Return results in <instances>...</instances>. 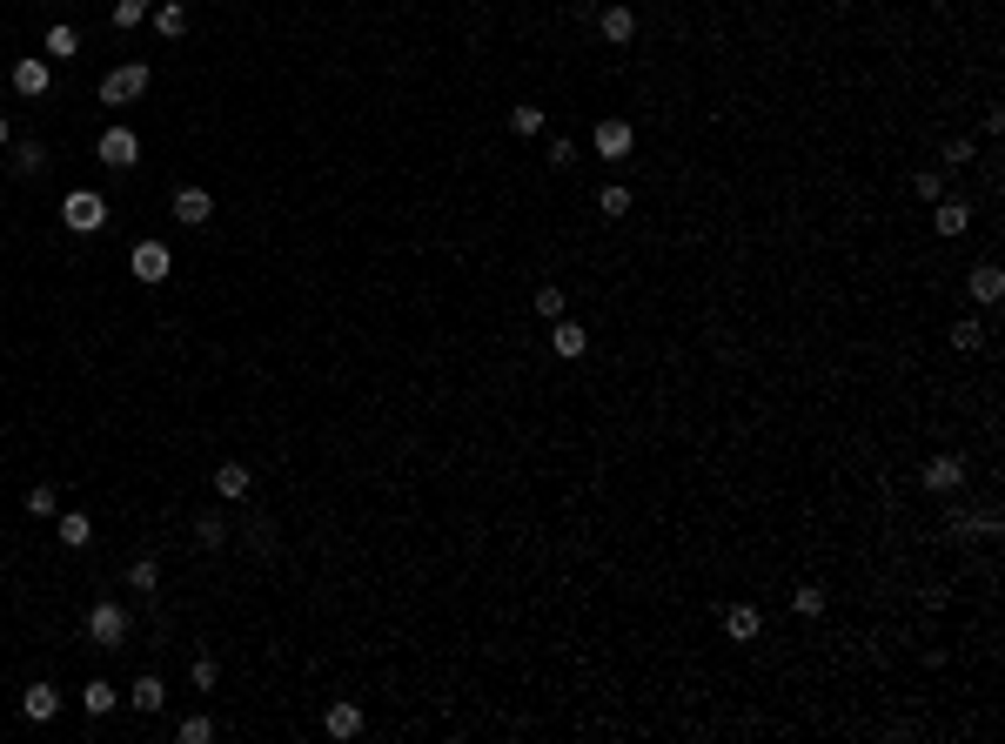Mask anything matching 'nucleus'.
I'll return each instance as SVG.
<instances>
[{
	"mask_svg": "<svg viewBox=\"0 0 1005 744\" xmlns=\"http://www.w3.org/2000/svg\"><path fill=\"white\" fill-rule=\"evenodd\" d=\"M128 590H161V564H155V557H134V564H128Z\"/></svg>",
	"mask_w": 1005,
	"mask_h": 744,
	"instance_id": "obj_30",
	"label": "nucleus"
},
{
	"mask_svg": "<svg viewBox=\"0 0 1005 744\" xmlns=\"http://www.w3.org/2000/svg\"><path fill=\"white\" fill-rule=\"evenodd\" d=\"M536 316H543V322L563 316V289H557V282H536Z\"/></svg>",
	"mask_w": 1005,
	"mask_h": 744,
	"instance_id": "obj_32",
	"label": "nucleus"
},
{
	"mask_svg": "<svg viewBox=\"0 0 1005 744\" xmlns=\"http://www.w3.org/2000/svg\"><path fill=\"white\" fill-rule=\"evenodd\" d=\"M724 637H731V644H758L764 637V610L758 604H731L724 610Z\"/></svg>",
	"mask_w": 1005,
	"mask_h": 744,
	"instance_id": "obj_11",
	"label": "nucleus"
},
{
	"mask_svg": "<svg viewBox=\"0 0 1005 744\" xmlns=\"http://www.w3.org/2000/svg\"><path fill=\"white\" fill-rule=\"evenodd\" d=\"M597 34H603L610 47H630V41H637V7H624V0H617V7H603V14H597Z\"/></svg>",
	"mask_w": 1005,
	"mask_h": 744,
	"instance_id": "obj_10",
	"label": "nucleus"
},
{
	"mask_svg": "<svg viewBox=\"0 0 1005 744\" xmlns=\"http://www.w3.org/2000/svg\"><path fill=\"white\" fill-rule=\"evenodd\" d=\"M94 161H108V168H134V161H141V135H134V128H121V121H114V128H101Z\"/></svg>",
	"mask_w": 1005,
	"mask_h": 744,
	"instance_id": "obj_5",
	"label": "nucleus"
},
{
	"mask_svg": "<svg viewBox=\"0 0 1005 744\" xmlns=\"http://www.w3.org/2000/svg\"><path fill=\"white\" fill-rule=\"evenodd\" d=\"M248 490H255L248 463H215V496H222V503H242Z\"/></svg>",
	"mask_w": 1005,
	"mask_h": 744,
	"instance_id": "obj_16",
	"label": "nucleus"
},
{
	"mask_svg": "<svg viewBox=\"0 0 1005 744\" xmlns=\"http://www.w3.org/2000/svg\"><path fill=\"white\" fill-rule=\"evenodd\" d=\"M61 222H67V235H94V228H108V202L94 188H74L61 202Z\"/></svg>",
	"mask_w": 1005,
	"mask_h": 744,
	"instance_id": "obj_3",
	"label": "nucleus"
},
{
	"mask_svg": "<svg viewBox=\"0 0 1005 744\" xmlns=\"http://www.w3.org/2000/svg\"><path fill=\"white\" fill-rule=\"evenodd\" d=\"M791 610H798V617H818V610H825V590H818V584H798V590H791Z\"/></svg>",
	"mask_w": 1005,
	"mask_h": 744,
	"instance_id": "obj_34",
	"label": "nucleus"
},
{
	"mask_svg": "<svg viewBox=\"0 0 1005 744\" xmlns=\"http://www.w3.org/2000/svg\"><path fill=\"white\" fill-rule=\"evenodd\" d=\"M912 195H918V202H945V175H938V168H918Z\"/></svg>",
	"mask_w": 1005,
	"mask_h": 744,
	"instance_id": "obj_31",
	"label": "nucleus"
},
{
	"mask_svg": "<svg viewBox=\"0 0 1005 744\" xmlns=\"http://www.w3.org/2000/svg\"><path fill=\"white\" fill-rule=\"evenodd\" d=\"M128 269H134V282H148V289H155V282L175 275V255H168L161 242H134L128 248Z\"/></svg>",
	"mask_w": 1005,
	"mask_h": 744,
	"instance_id": "obj_6",
	"label": "nucleus"
},
{
	"mask_svg": "<svg viewBox=\"0 0 1005 744\" xmlns=\"http://www.w3.org/2000/svg\"><path fill=\"white\" fill-rule=\"evenodd\" d=\"M128 704H134V711H148V718H155L161 704H168V684H161V677H134V691H128Z\"/></svg>",
	"mask_w": 1005,
	"mask_h": 744,
	"instance_id": "obj_22",
	"label": "nucleus"
},
{
	"mask_svg": "<svg viewBox=\"0 0 1005 744\" xmlns=\"http://www.w3.org/2000/svg\"><path fill=\"white\" fill-rule=\"evenodd\" d=\"M918 483H925L932 496H959V483H965V456H952V450L925 456V470H918Z\"/></svg>",
	"mask_w": 1005,
	"mask_h": 744,
	"instance_id": "obj_4",
	"label": "nucleus"
},
{
	"mask_svg": "<svg viewBox=\"0 0 1005 744\" xmlns=\"http://www.w3.org/2000/svg\"><path fill=\"white\" fill-rule=\"evenodd\" d=\"M141 7H155V0H141Z\"/></svg>",
	"mask_w": 1005,
	"mask_h": 744,
	"instance_id": "obj_41",
	"label": "nucleus"
},
{
	"mask_svg": "<svg viewBox=\"0 0 1005 744\" xmlns=\"http://www.w3.org/2000/svg\"><path fill=\"white\" fill-rule=\"evenodd\" d=\"M54 7H67V0H54Z\"/></svg>",
	"mask_w": 1005,
	"mask_h": 744,
	"instance_id": "obj_42",
	"label": "nucleus"
},
{
	"mask_svg": "<svg viewBox=\"0 0 1005 744\" xmlns=\"http://www.w3.org/2000/svg\"><path fill=\"white\" fill-rule=\"evenodd\" d=\"M54 711H61V691H54L47 677H34V684L21 691V718H27V724H47Z\"/></svg>",
	"mask_w": 1005,
	"mask_h": 744,
	"instance_id": "obj_12",
	"label": "nucleus"
},
{
	"mask_svg": "<svg viewBox=\"0 0 1005 744\" xmlns=\"http://www.w3.org/2000/svg\"><path fill=\"white\" fill-rule=\"evenodd\" d=\"M965 289H972V302H985V309H992V302L1005 295V269H999V262H979V269L965 275Z\"/></svg>",
	"mask_w": 1005,
	"mask_h": 744,
	"instance_id": "obj_15",
	"label": "nucleus"
},
{
	"mask_svg": "<svg viewBox=\"0 0 1005 744\" xmlns=\"http://www.w3.org/2000/svg\"><path fill=\"white\" fill-rule=\"evenodd\" d=\"M630 202H637V195H630L624 181H610V188L597 195V215H603V222H624V215H630Z\"/></svg>",
	"mask_w": 1005,
	"mask_h": 744,
	"instance_id": "obj_23",
	"label": "nucleus"
},
{
	"mask_svg": "<svg viewBox=\"0 0 1005 744\" xmlns=\"http://www.w3.org/2000/svg\"><path fill=\"white\" fill-rule=\"evenodd\" d=\"M550 168H577V141H570V135L550 141Z\"/></svg>",
	"mask_w": 1005,
	"mask_h": 744,
	"instance_id": "obj_38",
	"label": "nucleus"
},
{
	"mask_svg": "<svg viewBox=\"0 0 1005 744\" xmlns=\"http://www.w3.org/2000/svg\"><path fill=\"white\" fill-rule=\"evenodd\" d=\"M945 336H952V349H965V356H972V349H979V342H985V322L959 316V322H952V329H945Z\"/></svg>",
	"mask_w": 1005,
	"mask_h": 744,
	"instance_id": "obj_29",
	"label": "nucleus"
},
{
	"mask_svg": "<svg viewBox=\"0 0 1005 744\" xmlns=\"http://www.w3.org/2000/svg\"><path fill=\"white\" fill-rule=\"evenodd\" d=\"M128 631H134V617L114 597H101V604L88 610V644H101V651H121L128 644Z\"/></svg>",
	"mask_w": 1005,
	"mask_h": 744,
	"instance_id": "obj_2",
	"label": "nucleus"
},
{
	"mask_svg": "<svg viewBox=\"0 0 1005 744\" xmlns=\"http://www.w3.org/2000/svg\"><path fill=\"white\" fill-rule=\"evenodd\" d=\"M168 208H175L181 228H208V222H215V195H208V188H195V181H188V188H175V202H168Z\"/></svg>",
	"mask_w": 1005,
	"mask_h": 744,
	"instance_id": "obj_8",
	"label": "nucleus"
},
{
	"mask_svg": "<svg viewBox=\"0 0 1005 744\" xmlns=\"http://www.w3.org/2000/svg\"><path fill=\"white\" fill-rule=\"evenodd\" d=\"M27 510H34V517H54V510H61L54 483H34V490H27Z\"/></svg>",
	"mask_w": 1005,
	"mask_h": 744,
	"instance_id": "obj_35",
	"label": "nucleus"
},
{
	"mask_svg": "<svg viewBox=\"0 0 1005 744\" xmlns=\"http://www.w3.org/2000/svg\"><path fill=\"white\" fill-rule=\"evenodd\" d=\"M175 738L181 744H215V718H208V711H188V718L175 724Z\"/></svg>",
	"mask_w": 1005,
	"mask_h": 744,
	"instance_id": "obj_26",
	"label": "nucleus"
},
{
	"mask_svg": "<svg viewBox=\"0 0 1005 744\" xmlns=\"http://www.w3.org/2000/svg\"><path fill=\"white\" fill-rule=\"evenodd\" d=\"M148 21V7L141 0H114V27H141Z\"/></svg>",
	"mask_w": 1005,
	"mask_h": 744,
	"instance_id": "obj_37",
	"label": "nucleus"
},
{
	"mask_svg": "<svg viewBox=\"0 0 1005 744\" xmlns=\"http://www.w3.org/2000/svg\"><path fill=\"white\" fill-rule=\"evenodd\" d=\"M322 731H329L335 744H349V738H362V704H349V698H335L329 711H322Z\"/></svg>",
	"mask_w": 1005,
	"mask_h": 744,
	"instance_id": "obj_13",
	"label": "nucleus"
},
{
	"mask_svg": "<svg viewBox=\"0 0 1005 744\" xmlns=\"http://www.w3.org/2000/svg\"><path fill=\"white\" fill-rule=\"evenodd\" d=\"M932 228L952 242V235H965V228H972V208H965V202H938V208H932Z\"/></svg>",
	"mask_w": 1005,
	"mask_h": 744,
	"instance_id": "obj_21",
	"label": "nucleus"
},
{
	"mask_svg": "<svg viewBox=\"0 0 1005 744\" xmlns=\"http://www.w3.org/2000/svg\"><path fill=\"white\" fill-rule=\"evenodd\" d=\"M0 148H14V121L7 114H0Z\"/></svg>",
	"mask_w": 1005,
	"mask_h": 744,
	"instance_id": "obj_40",
	"label": "nucleus"
},
{
	"mask_svg": "<svg viewBox=\"0 0 1005 744\" xmlns=\"http://www.w3.org/2000/svg\"><path fill=\"white\" fill-rule=\"evenodd\" d=\"M215 677H222V664H215L208 651H201L195 664H188V684H195V691H215Z\"/></svg>",
	"mask_w": 1005,
	"mask_h": 744,
	"instance_id": "obj_33",
	"label": "nucleus"
},
{
	"mask_svg": "<svg viewBox=\"0 0 1005 744\" xmlns=\"http://www.w3.org/2000/svg\"><path fill=\"white\" fill-rule=\"evenodd\" d=\"M47 88H54V68H47L41 54L14 61V94H27V101H34V94H47Z\"/></svg>",
	"mask_w": 1005,
	"mask_h": 744,
	"instance_id": "obj_14",
	"label": "nucleus"
},
{
	"mask_svg": "<svg viewBox=\"0 0 1005 744\" xmlns=\"http://www.w3.org/2000/svg\"><path fill=\"white\" fill-rule=\"evenodd\" d=\"M248 550H255V557H268V550H275V523H268V517L248 523Z\"/></svg>",
	"mask_w": 1005,
	"mask_h": 744,
	"instance_id": "obj_36",
	"label": "nucleus"
},
{
	"mask_svg": "<svg viewBox=\"0 0 1005 744\" xmlns=\"http://www.w3.org/2000/svg\"><path fill=\"white\" fill-rule=\"evenodd\" d=\"M47 54H54V61H74V54H81V34H74L67 21H54L47 27Z\"/></svg>",
	"mask_w": 1005,
	"mask_h": 744,
	"instance_id": "obj_27",
	"label": "nucleus"
},
{
	"mask_svg": "<svg viewBox=\"0 0 1005 744\" xmlns=\"http://www.w3.org/2000/svg\"><path fill=\"white\" fill-rule=\"evenodd\" d=\"M114 704H121V691H114L108 677H94V684H81V711H88V718H108Z\"/></svg>",
	"mask_w": 1005,
	"mask_h": 744,
	"instance_id": "obj_20",
	"label": "nucleus"
},
{
	"mask_svg": "<svg viewBox=\"0 0 1005 744\" xmlns=\"http://www.w3.org/2000/svg\"><path fill=\"white\" fill-rule=\"evenodd\" d=\"M590 148H597L603 161H624L630 148H637V128H630L624 114H610V121H597V128H590Z\"/></svg>",
	"mask_w": 1005,
	"mask_h": 744,
	"instance_id": "obj_7",
	"label": "nucleus"
},
{
	"mask_svg": "<svg viewBox=\"0 0 1005 744\" xmlns=\"http://www.w3.org/2000/svg\"><path fill=\"white\" fill-rule=\"evenodd\" d=\"M543 128H550V114L536 108V101H523V108H510V135H523V141H530V135H543Z\"/></svg>",
	"mask_w": 1005,
	"mask_h": 744,
	"instance_id": "obj_24",
	"label": "nucleus"
},
{
	"mask_svg": "<svg viewBox=\"0 0 1005 744\" xmlns=\"http://www.w3.org/2000/svg\"><path fill=\"white\" fill-rule=\"evenodd\" d=\"M945 530H952V537H965V543H992V537L1005 530V517H999V510H972V517H965V510H952V523H945Z\"/></svg>",
	"mask_w": 1005,
	"mask_h": 744,
	"instance_id": "obj_9",
	"label": "nucleus"
},
{
	"mask_svg": "<svg viewBox=\"0 0 1005 744\" xmlns=\"http://www.w3.org/2000/svg\"><path fill=\"white\" fill-rule=\"evenodd\" d=\"M148 21H155L161 41H181V34H188V7H181V0H155V7H148Z\"/></svg>",
	"mask_w": 1005,
	"mask_h": 744,
	"instance_id": "obj_17",
	"label": "nucleus"
},
{
	"mask_svg": "<svg viewBox=\"0 0 1005 744\" xmlns=\"http://www.w3.org/2000/svg\"><path fill=\"white\" fill-rule=\"evenodd\" d=\"M195 543H201V550H228V523L215 517V510H201V517H195Z\"/></svg>",
	"mask_w": 1005,
	"mask_h": 744,
	"instance_id": "obj_25",
	"label": "nucleus"
},
{
	"mask_svg": "<svg viewBox=\"0 0 1005 744\" xmlns=\"http://www.w3.org/2000/svg\"><path fill=\"white\" fill-rule=\"evenodd\" d=\"M965 161H979V148H972V141H952V148H945V168H965Z\"/></svg>",
	"mask_w": 1005,
	"mask_h": 744,
	"instance_id": "obj_39",
	"label": "nucleus"
},
{
	"mask_svg": "<svg viewBox=\"0 0 1005 744\" xmlns=\"http://www.w3.org/2000/svg\"><path fill=\"white\" fill-rule=\"evenodd\" d=\"M148 81H155V74H148V61H121V68L101 74V101H108V108H128V101H141V94H148Z\"/></svg>",
	"mask_w": 1005,
	"mask_h": 744,
	"instance_id": "obj_1",
	"label": "nucleus"
},
{
	"mask_svg": "<svg viewBox=\"0 0 1005 744\" xmlns=\"http://www.w3.org/2000/svg\"><path fill=\"white\" fill-rule=\"evenodd\" d=\"M41 168H47V148H41V141H14V175L34 181Z\"/></svg>",
	"mask_w": 1005,
	"mask_h": 744,
	"instance_id": "obj_28",
	"label": "nucleus"
},
{
	"mask_svg": "<svg viewBox=\"0 0 1005 744\" xmlns=\"http://www.w3.org/2000/svg\"><path fill=\"white\" fill-rule=\"evenodd\" d=\"M54 537H61V550H88V543H94V523L81 517V510H61V517H54Z\"/></svg>",
	"mask_w": 1005,
	"mask_h": 744,
	"instance_id": "obj_18",
	"label": "nucleus"
},
{
	"mask_svg": "<svg viewBox=\"0 0 1005 744\" xmlns=\"http://www.w3.org/2000/svg\"><path fill=\"white\" fill-rule=\"evenodd\" d=\"M550 349H557L563 362H577L583 349H590V329H583V322H563V316H557V329H550Z\"/></svg>",
	"mask_w": 1005,
	"mask_h": 744,
	"instance_id": "obj_19",
	"label": "nucleus"
}]
</instances>
